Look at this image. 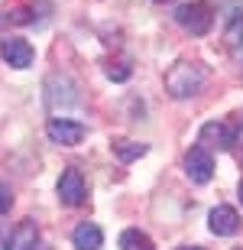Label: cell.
<instances>
[{"label":"cell","mask_w":243,"mask_h":250,"mask_svg":"<svg viewBox=\"0 0 243 250\" xmlns=\"http://www.w3.org/2000/svg\"><path fill=\"white\" fill-rule=\"evenodd\" d=\"M111 149H113V156L120 159V163H133V159H140L150 153V146L146 143H136V140H111Z\"/></svg>","instance_id":"cell-12"},{"label":"cell","mask_w":243,"mask_h":250,"mask_svg":"<svg viewBox=\"0 0 243 250\" xmlns=\"http://www.w3.org/2000/svg\"><path fill=\"white\" fill-rule=\"evenodd\" d=\"M46 104L49 111H58V107H75L78 104V88L68 75H49L46 78Z\"/></svg>","instance_id":"cell-3"},{"label":"cell","mask_w":243,"mask_h":250,"mask_svg":"<svg viewBox=\"0 0 243 250\" xmlns=\"http://www.w3.org/2000/svg\"><path fill=\"white\" fill-rule=\"evenodd\" d=\"M56 192H58V202H62V205H68V208H78V205L84 202V195H88V188H84V176H81V169L68 166L65 172L58 176Z\"/></svg>","instance_id":"cell-6"},{"label":"cell","mask_w":243,"mask_h":250,"mask_svg":"<svg viewBox=\"0 0 243 250\" xmlns=\"http://www.w3.org/2000/svg\"><path fill=\"white\" fill-rule=\"evenodd\" d=\"M104 72H107V78H113V82H127L133 68H130V62H111Z\"/></svg>","instance_id":"cell-15"},{"label":"cell","mask_w":243,"mask_h":250,"mask_svg":"<svg viewBox=\"0 0 243 250\" xmlns=\"http://www.w3.org/2000/svg\"><path fill=\"white\" fill-rule=\"evenodd\" d=\"M72 244H75V250H101L104 247V231L94 221H81L72 231Z\"/></svg>","instance_id":"cell-11"},{"label":"cell","mask_w":243,"mask_h":250,"mask_svg":"<svg viewBox=\"0 0 243 250\" xmlns=\"http://www.w3.org/2000/svg\"><path fill=\"white\" fill-rule=\"evenodd\" d=\"M237 195H240V202H243V179H240V186H237Z\"/></svg>","instance_id":"cell-17"},{"label":"cell","mask_w":243,"mask_h":250,"mask_svg":"<svg viewBox=\"0 0 243 250\" xmlns=\"http://www.w3.org/2000/svg\"><path fill=\"white\" fill-rule=\"evenodd\" d=\"M46 133L58 146H78V143L88 137V127L78 124V121H68V117H52V121L46 124Z\"/></svg>","instance_id":"cell-4"},{"label":"cell","mask_w":243,"mask_h":250,"mask_svg":"<svg viewBox=\"0 0 243 250\" xmlns=\"http://www.w3.org/2000/svg\"><path fill=\"white\" fill-rule=\"evenodd\" d=\"M224 46L227 49H243V10H234V17L227 20V29H224Z\"/></svg>","instance_id":"cell-14"},{"label":"cell","mask_w":243,"mask_h":250,"mask_svg":"<svg viewBox=\"0 0 243 250\" xmlns=\"http://www.w3.org/2000/svg\"><path fill=\"white\" fill-rule=\"evenodd\" d=\"M10 205H13V192H10L7 182H0V214H7Z\"/></svg>","instance_id":"cell-16"},{"label":"cell","mask_w":243,"mask_h":250,"mask_svg":"<svg viewBox=\"0 0 243 250\" xmlns=\"http://www.w3.org/2000/svg\"><path fill=\"white\" fill-rule=\"evenodd\" d=\"M207 228H211V234H217V237H230V234L240 231V214H237V208H230V205H217V208H211V214H207Z\"/></svg>","instance_id":"cell-9"},{"label":"cell","mask_w":243,"mask_h":250,"mask_svg":"<svg viewBox=\"0 0 243 250\" xmlns=\"http://www.w3.org/2000/svg\"><path fill=\"white\" fill-rule=\"evenodd\" d=\"M178 26L188 29L191 36H207L211 26H214V7L207 0H191V3H182L175 10Z\"/></svg>","instance_id":"cell-2"},{"label":"cell","mask_w":243,"mask_h":250,"mask_svg":"<svg viewBox=\"0 0 243 250\" xmlns=\"http://www.w3.org/2000/svg\"><path fill=\"white\" fill-rule=\"evenodd\" d=\"M36 250H52V247H46V244H39V247H36Z\"/></svg>","instance_id":"cell-20"},{"label":"cell","mask_w":243,"mask_h":250,"mask_svg":"<svg viewBox=\"0 0 243 250\" xmlns=\"http://www.w3.org/2000/svg\"><path fill=\"white\" fill-rule=\"evenodd\" d=\"M0 250H7V241H3V237H0Z\"/></svg>","instance_id":"cell-19"},{"label":"cell","mask_w":243,"mask_h":250,"mask_svg":"<svg viewBox=\"0 0 243 250\" xmlns=\"http://www.w3.org/2000/svg\"><path fill=\"white\" fill-rule=\"evenodd\" d=\"M178 250H205V247H198V244H191V247H178Z\"/></svg>","instance_id":"cell-18"},{"label":"cell","mask_w":243,"mask_h":250,"mask_svg":"<svg viewBox=\"0 0 243 250\" xmlns=\"http://www.w3.org/2000/svg\"><path fill=\"white\" fill-rule=\"evenodd\" d=\"M156 3H166V0H156Z\"/></svg>","instance_id":"cell-21"},{"label":"cell","mask_w":243,"mask_h":250,"mask_svg":"<svg viewBox=\"0 0 243 250\" xmlns=\"http://www.w3.org/2000/svg\"><path fill=\"white\" fill-rule=\"evenodd\" d=\"M120 250H156L150 234H143L140 228H127L120 234Z\"/></svg>","instance_id":"cell-13"},{"label":"cell","mask_w":243,"mask_h":250,"mask_svg":"<svg viewBox=\"0 0 243 250\" xmlns=\"http://www.w3.org/2000/svg\"><path fill=\"white\" fill-rule=\"evenodd\" d=\"M0 59H3L10 68H29L33 59H36V49L19 36H3L0 39Z\"/></svg>","instance_id":"cell-7"},{"label":"cell","mask_w":243,"mask_h":250,"mask_svg":"<svg viewBox=\"0 0 243 250\" xmlns=\"http://www.w3.org/2000/svg\"><path fill=\"white\" fill-rule=\"evenodd\" d=\"M185 176L191 179V182H198V186L211 182V179H214V156H211L205 146L195 143V146L185 153Z\"/></svg>","instance_id":"cell-5"},{"label":"cell","mask_w":243,"mask_h":250,"mask_svg":"<svg viewBox=\"0 0 243 250\" xmlns=\"http://www.w3.org/2000/svg\"><path fill=\"white\" fill-rule=\"evenodd\" d=\"M234 140H237V130L230 127V124H221V121H211L201 127V133H198V146H205L207 153L211 149H230L234 146Z\"/></svg>","instance_id":"cell-8"},{"label":"cell","mask_w":243,"mask_h":250,"mask_svg":"<svg viewBox=\"0 0 243 250\" xmlns=\"http://www.w3.org/2000/svg\"><path fill=\"white\" fill-rule=\"evenodd\" d=\"M39 247V224L33 218H23V221L10 231L7 237V250H36Z\"/></svg>","instance_id":"cell-10"},{"label":"cell","mask_w":243,"mask_h":250,"mask_svg":"<svg viewBox=\"0 0 243 250\" xmlns=\"http://www.w3.org/2000/svg\"><path fill=\"white\" fill-rule=\"evenodd\" d=\"M205 82H207L205 65L201 62H188V59L175 62L166 72V91H168V98H175V101L195 98V94L205 88Z\"/></svg>","instance_id":"cell-1"}]
</instances>
